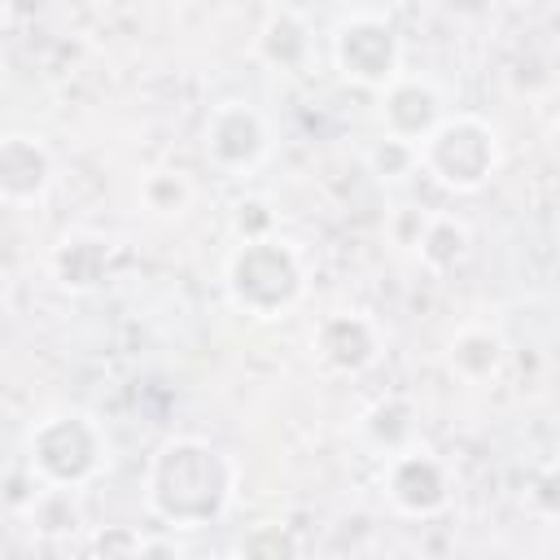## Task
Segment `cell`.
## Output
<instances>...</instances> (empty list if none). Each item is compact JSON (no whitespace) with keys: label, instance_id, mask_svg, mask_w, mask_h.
Masks as SVG:
<instances>
[{"label":"cell","instance_id":"obj_13","mask_svg":"<svg viewBox=\"0 0 560 560\" xmlns=\"http://www.w3.org/2000/svg\"><path fill=\"white\" fill-rule=\"evenodd\" d=\"M236 560H302V551L284 525H254L241 534Z\"/></svg>","mask_w":560,"mask_h":560},{"label":"cell","instance_id":"obj_18","mask_svg":"<svg viewBox=\"0 0 560 560\" xmlns=\"http://www.w3.org/2000/svg\"><path fill=\"white\" fill-rule=\"evenodd\" d=\"M140 534L136 529H101L96 534V556L101 560H136L140 556Z\"/></svg>","mask_w":560,"mask_h":560},{"label":"cell","instance_id":"obj_8","mask_svg":"<svg viewBox=\"0 0 560 560\" xmlns=\"http://www.w3.org/2000/svg\"><path fill=\"white\" fill-rule=\"evenodd\" d=\"M446 122V114H442V101H438V92L429 88V83H389V92H385V127H389V136L394 140H407V144H424L438 127Z\"/></svg>","mask_w":560,"mask_h":560},{"label":"cell","instance_id":"obj_1","mask_svg":"<svg viewBox=\"0 0 560 560\" xmlns=\"http://www.w3.org/2000/svg\"><path fill=\"white\" fill-rule=\"evenodd\" d=\"M232 486H236L232 459L197 438L166 442L149 464V508L179 529H197L223 516Z\"/></svg>","mask_w":560,"mask_h":560},{"label":"cell","instance_id":"obj_5","mask_svg":"<svg viewBox=\"0 0 560 560\" xmlns=\"http://www.w3.org/2000/svg\"><path fill=\"white\" fill-rule=\"evenodd\" d=\"M337 66L363 88H389L398 74V35L381 18L359 13L337 31Z\"/></svg>","mask_w":560,"mask_h":560},{"label":"cell","instance_id":"obj_10","mask_svg":"<svg viewBox=\"0 0 560 560\" xmlns=\"http://www.w3.org/2000/svg\"><path fill=\"white\" fill-rule=\"evenodd\" d=\"M315 350H319V359H324L328 368H337V372H359V368H368V363L376 359V332H372V324L359 319V315H332V319L319 324Z\"/></svg>","mask_w":560,"mask_h":560},{"label":"cell","instance_id":"obj_16","mask_svg":"<svg viewBox=\"0 0 560 560\" xmlns=\"http://www.w3.org/2000/svg\"><path fill=\"white\" fill-rule=\"evenodd\" d=\"M188 197H192L188 179H184V175H171V171H153V175H144V184H140V201H144L149 210H158V214H179V210L188 206Z\"/></svg>","mask_w":560,"mask_h":560},{"label":"cell","instance_id":"obj_14","mask_svg":"<svg viewBox=\"0 0 560 560\" xmlns=\"http://www.w3.org/2000/svg\"><path fill=\"white\" fill-rule=\"evenodd\" d=\"M451 363L464 372V376H490L499 368V337L481 332V328H468L455 337L451 346Z\"/></svg>","mask_w":560,"mask_h":560},{"label":"cell","instance_id":"obj_4","mask_svg":"<svg viewBox=\"0 0 560 560\" xmlns=\"http://www.w3.org/2000/svg\"><path fill=\"white\" fill-rule=\"evenodd\" d=\"M494 162H499L494 131H490L481 118H472V114L446 118V122L420 144V166H424L438 184H446V188H455V192L481 188V184L490 179Z\"/></svg>","mask_w":560,"mask_h":560},{"label":"cell","instance_id":"obj_3","mask_svg":"<svg viewBox=\"0 0 560 560\" xmlns=\"http://www.w3.org/2000/svg\"><path fill=\"white\" fill-rule=\"evenodd\" d=\"M31 472L44 481V486H83L96 477L101 459H105V438L101 429L83 416V411H61V416H48L31 429Z\"/></svg>","mask_w":560,"mask_h":560},{"label":"cell","instance_id":"obj_15","mask_svg":"<svg viewBox=\"0 0 560 560\" xmlns=\"http://www.w3.org/2000/svg\"><path fill=\"white\" fill-rule=\"evenodd\" d=\"M464 249H468V232L455 219H433L420 236V258L429 267H451L464 258Z\"/></svg>","mask_w":560,"mask_h":560},{"label":"cell","instance_id":"obj_17","mask_svg":"<svg viewBox=\"0 0 560 560\" xmlns=\"http://www.w3.org/2000/svg\"><path fill=\"white\" fill-rule=\"evenodd\" d=\"M372 166H376L385 179H398V175H407L411 166H420V149H416V144H407V140L385 136V140L372 149Z\"/></svg>","mask_w":560,"mask_h":560},{"label":"cell","instance_id":"obj_2","mask_svg":"<svg viewBox=\"0 0 560 560\" xmlns=\"http://www.w3.org/2000/svg\"><path fill=\"white\" fill-rule=\"evenodd\" d=\"M228 293L245 315L276 319L302 298V262L284 241H245L228 262Z\"/></svg>","mask_w":560,"mask_h":560},{"label":"cell","instance_id":"obj_7","mask_svg":"<svg viewBox=\"0 0 560 560\" xmlns=\"http://www.w3.org/2000/svg\"><path fill=\"white\" fill-rule=\"evenodd\" d=\"M385 490H389V503L411 512V516H429L446 503L451 494V481H446V468L424 455V451H402L389 459V472H385Z\"/></svg>","mask_w":560,"mask_h":560},{"label":"cell","instance_id":"obj_6","mask_svg":"<svg viewBox=\"0 0 560 560\" xmlns=\"http://www.w3.org/2000/svg\"><path fill=\"white\" fill-rule=\"evenodd\" d=\"M267 153V122L241 101H223L206 118V158L219 171H249Z\"/></svg>","mask_w":560,"mask_h":560},{"label":"cell","instance_id":"obj_19","mask_svg":"<svg viewBox=\"0 0 560 560\" xmlns=\"http://www.w3.org/2000/svg\"><path fill=\"white\" fill-rule=\"evenodd\" d=\"M267 228H271V214L262 201H241L236 206V232L245 241H267Z\"/></svg>","mask_w":560,"mask_h":560},{"label":"cell","instance_id":"obj_11","mask_svg":"<svg viewBox=\"0 0 560 560\" xmlns=\"http://www.w3.org/2000/svg\"><path fill=\"white\" fill-rule=\"evenodd\" d=\"M109 267V245L101 236H66L52 249V276L66 289H96Z\"/></svg>","mask_w":560,"mask_h":560},{"label":"cell","instance_id":"obj_9","mask_svg":"<svg viewBox=\"0 0 560 560\" xmlns=\"http://www.w3.org/2000/svg\"><path fill=\"white\" fill-rule=\"evenodd\" d=\"M48 175H52V162H48L44 144H35L31 136H4V144H0V192H4L9 206L35 201L48 188Z\"/></svg>","mask_w":560,"mask_h":560},{"label":"cell","instance_id":"obj_21","mask_svg":"<svg viewBox=\"0 0 560 560\" xmlns=\"http://www.w3.org/2000/svg\"><path fill=\"white\" fill-rule=\"evenodd\" d=\"M556 153H560V127H556Z\"/></svg>","mask_w":560,"mask_h":560},{"label":"cell","instance_id":"obj_20","mask_svg":"<svg viewBox=\"0 0 560 560\" xmlns=\"http://www.w3.org/2000/svg\"><path fill=\"white\" fill-rule=\"evenodd\" d=\"M136 560H179V556H175V547H166V542H158V538H153V542H144V547H140V556H136Z\"/></svg>","mask_w":560,"mask_h":560},{"label":"cell","instance_id":"obj_12","mask_svg":"<svg viewBox=\"0 0 560 560\" xmlns=\"http://www.w3.org/2000/svg\"><path fill=\"white\" fill-rule=\"evenodd\" d=\"M31 521L39 534H70L79 525V499L66 486H44L31 499Z\"/></svg>","mask_w":560,"mask_h":560}]
</instances>
